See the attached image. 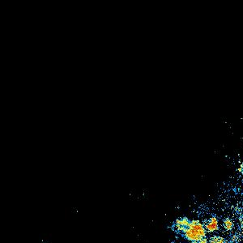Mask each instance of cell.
<instances>
[{"label":"cell","instance_id":"obj_1","mask_svg":"<svg viewBox=\"0 0 243 243\" xmlns=\"http://www.w3.org/2000/svg\"><path fill=\"white\" fill-rule=\"evenodd\" d=\"M181 234L191 242H199L206 235V229L199 220H191L189 228Z\"/></svg>","mask_w":243,"mask_h":243},{"label":"cell","instance_id":"obj_2","mask_svg":"<svg viewBox=\"0 0 243 243\" xmlns=\"http://www.w3.org/2000/svg\"><path fill=\"white\" fill-rule=\"evenodd\" d=\"M191 220L188 219L187 217H182L180 219H178L175 221V228L176 230H178L179 233H184L186 230L187 229L190 224H191Z\"/></svg>","mask_w":243,"mask_h":243},{"label":"cell","instance_id":"obj_3","mask_svg":"<svg viewBox=\"0 0 243 243\" xmlns=\"http://www.w3.org/2000/svg\"><path fill=\"white\" fill-rule=\"evenodd\" d=\"M205 229L208 232H214V231L218 230L219 224H218V220L216 219V217H211L209 220L207 222V224H205Z\"/></svg>","mask_w":243,"mask_h":243},{"label":"cell","instance_id":"obj_4","mask_svg":"<svg viewBox=\"0 0 243 243\" xmlns=\"http://www.w3.org/2000/svg\"><path fill=\"white\" fill-rule=\"evenodd\" d=\"M233 225H234V224L230 219H225L224 221V227L226 230H232Z\"/></svg>","mask_w":243,"mask_h":243},{"label":"cell","instance_id":"obj_5","mask_svg":"<svg viewBox=\"0 0 243 243\" xmlns=\"http://www.w3.org/2000/svg\"><path fill=\"white\" fill-rule=\"evenodd\" d=\"M208 243H225V240L221 237L215 236L211 238Z\"/></svg>","mask_w":243,"mask_h":243},{"label":"cell","instance_id":"obj_6","mask_svg":"<svg viewBox=\"0 0 243 243\" xmlns=\"http://www.w3.org/2000/svg\"><path fill=\"white\" fill-rule=\"evenodd\" d=\"M198 243H208V242H207V238H205V237H204V238H203L202 240H200V241H199Z\"/></svg>","mask_w":243,"mask_h":243},{"label":"cell","instance_id":"obj_7","mask_svg":"<svg viewBox=\"0 0 243 243\" xmlns=\"http://www.w3.org/2000/svg\"><path fill=\"white\" fill-rule=\"evenodd\" d=\"M241 223H242V228H243V218L242 219V221H241Z\"/></svg>","mask_w":243,"mask_h":243},{"label":"cell","instance_id":"obj_8","mask_svg":"<svg viewBox=\"0 0 243 243\" xmlns=\"http://www.w3.org/2000/svg\"><path fill=\"white\" fill-rule=\"evenodd\" d=\"M229 243H234V242H229Z\"/></svg>","mask_w":243,"mask_h":243}]
</instances>
